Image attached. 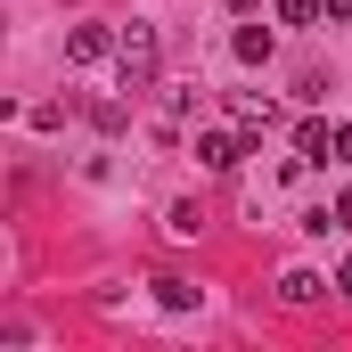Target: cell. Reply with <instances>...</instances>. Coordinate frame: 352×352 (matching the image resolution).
Segmentation results:
<instances>
[{
    "label": "cell",
    "mask_w": 352,
    "mask_h": 352,
    "mask_svg": "<svg viewBox=\"0 0 352 352\" xmlns=\"http://www.w3.org/2000/svg\"><path fill=\"white\" fill-rule=\"evenodd\" d=\"M156 66H164L156 25H123V33H115V74H123V90H148V82H156Z\"/></svg>",
    "instance_id": "1"
},
{
    "label": "cell",
    "mask_w": 352,
    "mask_h": 352,
    "mask_svg": "<svg viewBox=\"0 0 352 352\" xmlns=\"http://www.w3.org/2000/svg\"><path fill=\"white\" fill-rule=\"evenodd\" d=\"M246 148H254V131H197V164L205 173H238Z\"/></svg>",
    "instance_id": "2"
},
{
    "label": "cell",
    "mask_w": 352,
    "mask_h": 352,
    "mask_svg": "<svg viewBox=\"0 0 352 352\" xmlns=\"http://www.w3.org/2000/svg\"><path fill=\"white\" fill-rule=\"evenodd\" d=\"M66 58H74V66H98V58H115V33H107V25H74V33H66Z\"/></svg>",
    "instance_id": "3"
},
{
    "label": "cell",
    "mask_w": 352,
    "mask_h": 352,
    "mask_svg": "<svg viewBox=\"0 0 352 352\" xmlns=\"http://www.w3.org/2000/svg\"><path fill=\"white\" fill-rule=\"evenodd\" d=\"M320 295H328V278H320V270H287V278H278V303H295V311H311Z\"/></svg>",
    "instance_id": "4"
},
{
    "label": "cell",
    "mask_w": 352,
    "mask_h": 352,
    "mask_svg": "<svg viewBox=\"0 0 352 352\" xmlns=\"http://www.w3.org/2000/svg\"><path fill=\"white\" fill-rule=\"evenodd\" d=\"M328 156H336V131L328 123H303L295 131V164H328Z\"/></svg>",
    "instance_id": "5"
},
{
    "label": "cell",
    "mask_w": 352,
    "mask_h": 352,
    "mask_svg": "<svg viewBox=\"0 0 352 352\" xmlns=\"http://www.w3.org/2000/svg\"><path fill=\"white\" fill-rule=\"evenodd\" d=\"M230 50H238L246 66H263V58H270V25H238V41H230Z\"/></svg>",
    "instance_id": "6"
},
{
    "label": "cell",
    "mask_w": 352,
    "mask_h": 352,
    "mask_svg": "<svg viewBox=\"0 0 352 352\" xmlns=\"http://www.w3.org/2000/svg\"><path fill=\"white\" fill-rule=\"evenodd\" d=\"M328 0H278V25H320Z\"/></svg>",
    "instance_id": "7"
},
{
    "label": "cell",
    "mask_w": 352,
    "mask_h": 352,
    "mask_svg": "<svg viewBox=\"0 0 352 352\" xmlns=\"http://www.w3.org/2000/svg\"><path fill=\"white\" fill-rule=\"evenodd\" d=\"M156 303H164V311H188V303H197V287H188V278H156Z\"/></svg>",
    "instance_id": "8"
},
{
    "label": "cell",
    "mask_w": 352,
    "mask_h": 352,
    "mask_svg": "<svg viewBox=\"0 0 352 352\" xmlns=\"http://www.w3.org/2000/svg\"><path fill=\"white\" fill-rule=\"evenodd\" d=\"M238 131H254V140L270 131V107H263V98H238Z\"/></svg>",
    "instance_id": "9"
},
{
    "label": "cell",
    "mask_w": 352,
    "mask_h": 352,
    "mask_svg": "<svg viewBox=\"0 0 352 352\" xmlns=\"http://www.w3.org/2000/svg\"><path fill=\"white\" fill-rule=\"evenodd\" d=\"M328 230H352V188H336V205H328Z\"/></svg>",
    "instance_id": "10"
},
{
    "label": "cell",
    "mask_w": 352,
    "mask_h": 352,
    "mask_svg": "<svg viewBox=\"0 0 352 352\" xmlns=\"http://www.w3.org/2000/svg\"><path fill=\"white\" fill-rule=\"evenodd\" d=\"M336 164H352V123H344V131H336Z\"/></svg>",
    "instance_id": "11"
},
{
    "label": "cell",
    "mask_w": 352,
    "mask_h": 352,
    "mask_svg": "<svg viewBox=\"0 0 352 352\" xmlns=\"http://www.w3.org/2000/svg\"><path fill=\"white\" fill-rule=\"evenodd\" d=\"M328 16H336V25H352V0H328Z\"/></svg>",
    "instance_id": "12"
},
{
    "label": "cell",
    "mask_w": 352,
    "mask_h": 352,
    "mask_svg": "<svg viewBox=\"0 0 352 352\" xmlns=\"http://www.w3.org/2000/svg\"><path fill=\"white\" fill-rule=\"evenodd\" d=\"M336 287H344V295H352V254H344V270H336Z\"/></svg>",
    "instance_id": "13"
},
{
    "label": "cell",
    "mask_w": 352,
    "mask_h": 352,
    "mask_svg": "<svg viewBox=\"0 0 352 352\" xmlns=\"http://www.w3.org/2000/svg\"><path fill=\"white\" fill-rule=\"evenodd\" d=\"M221 8H254V0H221Z\"/></svg>",
    "instance_id": "14"
}]
</instances>
